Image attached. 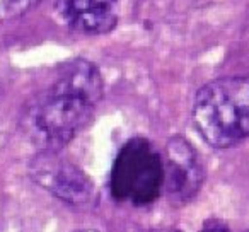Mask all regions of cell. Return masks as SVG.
<instances>
[{"mask_svg": "<svg viewBox=\"0 0 249 232\" xmlns=\"http://www.w3.org/2000/svg\"><path fill=\"white\" fill-rule=\"evenodd\" d=\"M101 97L99 70L87 60H73L60 70L48 89L33 99L24 125L43 150L58 152L92 122Z\"/></svg>", "mask_w": 249, "mask_h": 232, "instance_id": "obj_1", "label": "cell"}, {"mask_svg": "<svg viewBox=\"0 0 249 232\" xmlns=\"http://www.w3.org/2000/svg\"><path fill=\"white\" fill-rule=\"evenodd\" d=\"M193 123L205 142L217 149L249 139V80L224 77L198 90Z\"/></svg>", "mask_w": 249, "mask_h": 232, "instance_id": "obj_2", "label": "cell"}, {"mask_svg": "<svg viewBox=\"0 0 249 232\" xmlns=\"http://www.w3.org/2000/svg\"><path fill=\"white\" fill-rule=\"evenodd\" d=\"M164 188L162 156L149 140L137 137L121 147L111 169V191L118 201L149 205Z\"/></svg>", "mask_w": 249, "mask_h": 232, "instance_id": "obj_3", "label": "cell"}, {"mask_svg": "<svg viewBox=\"0 0 249 232\" xmlns=\"http://www.w3.org/2000/svg\"><path fill=\"white\" fill-rule=\"evenodd\" d=\"M31 176L39 186L72 207L87 208L96 200L92 181L58 152L43 150L31 162Z\"/></svg>", "mask_w": 249, "mask_h": 232, "instance_id": "obj_4", "label": "cell"}, {"mask_svg": "<svg viewBox=\"0 0 249 232\" xmlns=\"http://www.w3.org/2000/svg\"><path fill=\"white\" fill-rule=\"evenodd\" d=\"M164 188L171 201L186 203L198 193L203 183V167L196 150L183 137H174L167 142L162 156Z\"/></svg>", "mask_w": 249, "mask_h": 232, "instance_id": "obj_5", "label": "cell"}, {"mask_svg": "<svg viewBox=\"0 0 249 232\" xmlns=\"http://www.w3.org/2000/svg\"><path fill=\"white\" fill-rule=\"evenodd\" d=\"M56 12L67 26L86 35H104L118 24V0H58Z\"/></svg>", "mask_w": 249, "mask_h": 232, "instance_id": "obj_6", "label": "cell"}, {"mask_svg": "<svg viewBox=\"0 0 249 232\" xmlns=\"http://www.w3.org/2000/svg\"><path fill=\"white\" fill-rule=\"evenodd\" d=\"M38 4L39 0H0V19L21 18Z\"/></svg>", "mask_w": 249, "mask_h": 232, "instance_id": "obj_7", "label": "cell"}, {"mask_svg": "<svg viewBox=\"0 0 249 232\" xmlns=\"http://www.w3.org/2000/svg\"><path fill=\"white\" fill-rule=\"evenodd\" d=\"M200 232H231V231H229L227 225L222 224V222L212 220V222H207V224L203 225V229H201Z\"/></svg>", "mask_w": 249, "mask_h": 232, "instance_id": "obj_8", "label": "cell"}, {"mask_svg": "<svg viewBox=\"0 0 249 232\" xmlns=\"http://www.w3.org/2000/svg\"><path fill=\"white\" fill-rule=\"evenodd\" d=\"M154 232H179V231H176V229H157Z\"/></svg>", "mask_w": 249, "mask_h": 232, "instance_id": "obj_9", "label": "cell"}, {"mask_svg": "<svg viewBox=\"0 0 249 232\" xmlns=\"http://www.w3.org/2000/svg\"><path fill=\"white\" fill-rule=\"evenodd\" d=\"M79 232H96V231H92V229H86V231H79Z\"/></svg>", "mask_w": 249, "mask_h": 232, "instance_id": "obj_10", "label": "cell"}]
</instances>
